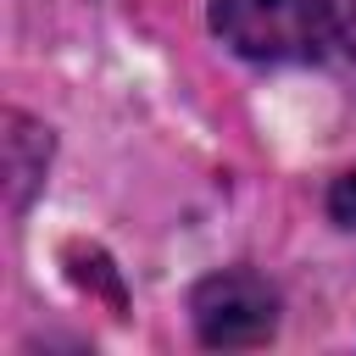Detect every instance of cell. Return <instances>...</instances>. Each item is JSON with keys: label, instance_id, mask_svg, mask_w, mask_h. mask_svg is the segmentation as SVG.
Wrapping results in <instances>:
<instances>
[{"label": "cell", "instance_id": "cell-5", "mask_svg": "<svg viewBox=\"0 0 356 356\" xmlns=\"http://www.w3.org/2000/svg\"><path fill=\"white\" fill-rule=\"evenodd\" d=\"M323 6V28L345 44V56L356 61V0H317Z\"/></svg>", "mask_w": 356, "mask_h": 356}, {"label": "cell", "instance_id": "cell-1", "mask_svg": "<svg viewBox=\"0 0 356 356\" xmlns=\"http://www.w3.org/2000/svg\"><path fill=\"white\" fill-rule=\"evenodd\" d=\"M211 28L250 61L317 56L323 6L317 0H211Z\"/></svg>", "mask_w": 356, "mask_h": 356}, {"label": "cell", "instance_id": "cell-2", "mask_svg": "<svg viewBox=\"0 0 356 356\" xmlns=\"http://www.w3.org/2000/svg\"><path fill=\"white\" fill-rule=\"evenodd\" d=\"M189 312H195V334L206 345H217V350L261 345L278 328V295L267 289V278H256L245 267L200 278L195 295H189Z\"/></svg>", "mask_w": 356, "mask_h": 356}, {"label": "cell", "instance_id": "cell-6", "mask_svg": "<svg viewBox=\"0 0 356 356\" xmlns=\"http://www.w3.org/2000/svg\"><path fill=\"white\" fill-rule=\"evenodd\" d=\"M328 211L339 228H356V172H345L334 189H328Z\"/></svg>", "mask_w": 356, "mask_h": 356}, {"label": "cell", "instance_id": "cell-3", "mask_svg": "<svg viewBox=\"0 0 356 356\" xmlns=\"http://www.w3.org/2000/svg\"><path fill=\"white\" fill-rule=\"evenodd\" d=\"M0 150H6V200H11V211H22V206L33 200V189L44 184L50 134H44V122H33V117H22V111H6Z\"/></svg>", "mask_w": 356, "mask_h": 356}, {"label": "cell", "instance_id": "cell-4", "mask_svg": "<svg viewBox=\"0 0 356 356\" xmlns=\"http://www.w3.org/2000/svg\"><path fill=\"white\" fill-rule=\"evenodd\" d=\"M67 261H72V278L83 284V289H100L106 295V306L111 312H122V284H117V273H111V261L100 256V250H67Z\"/></svg>", "mask_w": 356, "mask_h": 356}]
</instances>
